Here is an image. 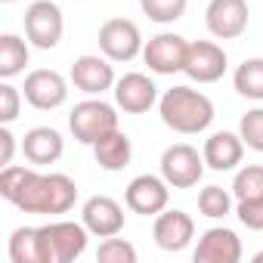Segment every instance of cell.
Here are the masks:
<instances>
[{
	"label": "cell",
	"instance_id": "obj_7",
	"mask_svg": "<svg viewBox=\"0 0 263 263\" xmlns=\"http://www.w3.org/2000/svg\"><path fill=\"white\" fill-rule=\"evenodd\" d=\"M171 201V183L155 174H140L127 183L124 204L140 217H158Z\"/></svg>",
	"mask_w": 263,
	"mask_h": 263
},
{
	"label": "cell",
	"instance_id": "obj_19",
	"mask_svg": "<svg viewBox=\"0 0 263 263\" xmlns=\"http://www.w3.org/2000/svg\"><path fill=\"white\" fill-rule=\"evenodd\" d=\"M65 152V140L56 127H31L22 137V155L25 161H31L34 167L44 164H56Z\"/></svg>",
	"mask_w": 263,
	"mask_h": 263
},
{
	"label": "cell",
	"instance_id": "obj_16",
	"mask_svg": "<svg viewBox=\"0 0 263 263\" xmlns=\"http://www.w3.org/2000/svg\"><path fill=\"white\" fill-rule=\"evenodd\" d=\"M192 257H195V263H238L241 260V238L226 226H211L201 232Z\"/></svg>",
	"mask_w": 263,
	"mask_h": 263
},
{
	"label": "cell",
	"instance_id": "obj_31",
	"mask_svg": "<svg viewBox=\"0 0 263 263\" xmlns=\"http://www.w3.org/2000/svg\"><path fill=\"white\" fill-rule=\"evenodd\" d=\"M13 155H16V137H13L10 124H4L0 127V167H10Z\"/></svg>",
	"mask_w": 263,
	"mask_h": 263
},
{
	"label": "cell",
	"instance_id": "obj_29",
	"mask_svg": "<svg viewBox=\"0 0 263 263\" xmlns=\"http://www.w3.org/2000/svg\"><path fill=\"white\" fill-rule=\"evenodd\" d=\"M22 96H25V93H22L19 87H13L10 81L0 84V121H4V124H13V121L19 118Z\"/></svg>",
	"mask_w": 263,
	"mask_h": 263
},
{
	"label": "cell",
	"instance_id": "obj_18",
	"mask_svg": "<svg viewBox=\"0 0 263 263\" xmlns=\"http://www.w3.org/2000/svg\"><path fill=\"white\" fill-rule=\"evenodd\" d=\"M245 140L238 137V134H232V130H217V134H211L208 140H204V149H201V155H204V164L211 167V171H235L238 164H241V158H245Z\"/></svg>",
	"mask_w": 263,
	"mask_h": 263
},
{
	"label": "cell",
	"instance_id": "obj_12",
	"mask_svg": "<svg viewBox=\"0 0 263 263\" xmlns=\"http://www.w3.org/2000/svg\"><path fill=\"white\" fill-rule=\"evenodd\" d=\"M158 102V87L143 71H127L115 81V105L127 115H146Z\"/></svg>",
	"mask_w": 263,
	"mask_h": 263
},
{
	"label": "cell",
	"instance_id": "obj_28",
	"mask_svg": "<svg viewBox=\"0 0 263 263\" xmlns=\"http://www.w3.org/2000/svg\"><path fill=\"white\" fill-rule=\"evenodd\" d=\"M238 137L251 152H263V108H251L238 121Z\"/></svg>",
	"mask_w": 263,
	"mask_h": 263
},
{
	"label": "cell",
	"instance_id": "obj_22",
	"mask_svg": "<svg viewBox=\"0 0 263 263\" xmlns=\"http://www.w3.org/2000/svg\"><path fill=\"white\" fill-rule=\"evenodd\" d=\"M31 41L7 31V34H0V78L4 81H13L16 74L25 71L28 59H31V50H28Z\"/></svg>",
	"mask_w": 263,
	"mask_h": 263
},
{
	"label": "cell",
	"instance_id": "obj_2",
	"mask_svg": "<svg viewBox=\"0 0 263 263\" xmlns=\"http://www.w3.org/2000/svg\"><path fill=\"white\" fill-rule=\"evenodd\" d=\"M158 111H161L164 127H171L174 134H183V137L201 134V130H208L211 121H214L211 96H204L201 90H192V87L167 90L158 99Z\"/></svg>",
	"mask_w": 263,
	"mask_h": 263
},
{
	"label": "cell",
	"instance_id": "obj_10",
	"mask_svg": "<svg viewBox=\"0 0 263 263\" xmlns=\"http://www.w3.org/2000/svg\"><path fill=\"white\" fill-rule=\"evenodd\" d=\"M226 50L214 41H192L189 44V53H186V65H183V74L192 78L195 84H214L226 74Z\"/></svg>",
	"mask_w": 263,
	"mask_h": 263
},
{
	"label": "cell",
	"instance_id": "obj_8",
	"mask_svg": "<svg viewBox=\"0 0 263 263\" xmlns=\"http://www.w3.org/2000/svg\"><path fill=\"white\" fill-rule=\"evenodd\" d=\"M186 53H189L186 37H180L174 31H161V34L149 37V44L143 47V62L155 74H177L186 65Z\"/></svg>",
	"mask_w": 263,
	"mask_h": 263
},
{
	"label": "cell",
	"instance_id": "obj_23",
	"mask_svg": "<svg viewBox=\"0 0 263 263\" xmlns=\"http://www.w3.org/2000/svg\"><path fill=\"white\" fill-rule=\"evenodd\" d=\"M232 84H235V93L245 96V99H254V102H263V59H245L235 74H232Z\"/></svg>",
	"mask_w": 263,
	"mask_h": 263
},
{
	"label": "cell",
	"instance_id": "obj_13",
	"mask_svg": "<svg viewBox=\"0 0 263 263\" xmlns=\"http://www.w3.org/2000/svg\"><path fill=\"white\" fill-rule=\"evenodd\" d=\"M44 232H47V241H50V260L53 263H74L87 251L90 229L84 226V220L81 223L56 220V223H47Z\"/></svg>",
	"mask_w": 263,
	"mask_h": 263
},
{
	"label": "cell",
	"instance_id": "obj_27",
	"mask_svg": "<svg viewBox=\"0 0 263 263\" xmlns=\"http://www.w3.org/2000/svg\"><path fill=\"white\" fill-rule=\"evenodd\" d=\"M96 260L99 263H137V248L127 238H102V245L96 248Z\"/></svg>",
	"mask_w": 263,
	"mask_h": 263
},
{
	"label": "cell",
	"instance_id": "obj_1",
	"mask_svg": "<svg viewBox=\"0 0 263 263\" xmlns=\"http://www.w3.org/2000/svg\"><path fill=\"white\" fill-rule=\"evenodd\" d=\"M0 195L25 214H68L78 201V186L68 174L10 164L0 171Z\"/></svg>",
	"mask_w": 263,
	"mask_h": 263
},
{
	"label": "cell",
	"instance_id": "obj_30",
	"mask_svg": "<svg viewBox=\"0 0 263 263\" xmlns=\"http://www.w3.org/2000/svg\"><path fill=\"white\" fill-rule=\"evenodd\" d=\"M235 217L241 226L254 229V232H263V198H245L235 204Z\"/></svg>",
	"mask_w": 263,
	"mask_h": 263
},
{
	"label": "cell",
	"instance_id": "obj_32",
	"mask_svg": "<svg viewBox=\"0 0 263 263\" xmlns=\"http://www.w3.org/2000/svg\"><path fill=\"white\" fill-rule=\"evenodd\" d=\"M254 263H263V251H260V254H254Z\"/></svg>",
	"mask_w": 263,
	"mask_h": 263
},
{
	"label": "cell",
	"instance_id": "obj_9",
	"mask_svg": "<svg viewBox=\"0 0 263 263\" xmlns=\"http://www.w3.org/2000/svg\"><path fill=\"white\" fill-rule=\"evenodd\" d=\"M251 19L248 0H211L204 10V25L217 41H235L245 34Z\"/></svg>",
	"mask_w": 263,
	"mask_h": 263
},
{
	"label": "cell",
	"instance_id": "obj_6",
	"mask_svg": "<svg viewBox=\"0 0 263 263\" xmlns=\"http://www.w3.org/2000/svg\"><path fill=\"white\" fill-rule=\"evenodd\" d=\"M62 31H65V19H62L59 4H53V0H34L25 10V37L31 41V47H37V50L59 47Z\"/></svg>",
	"mask_w": 263,
	"mask_h": 263
},
{
	"label": "cell",
	"instance_id": "obj_33",
	"mask_svg": "<svg viewBox=\"0 0 263 263\" xmlns=\"http://www.w3.org/2000/svg\"><path fill=\"white\" fill-rule=\"evenodd\" d=\"M4 4H16V0H4Z\"/></svg>",
	"mask_w": 263,
	"mask_h": 263
},
{
	"label": "cell",
	"instance_id": "obj_24",
	"mask_svg": "<svg viewBox=\"0 0 263 263\" xmlns=\"http://www.w3.org/2000/svg\"><path fill=\"white\" fill-rule=\"evenodd\" d=\"M198 214L208 220H223L232 214V195L223 186H204L198 192Z\"/></svg>",
	"mask_w": 263,
	"mask_h": 263
},
{
	"label": "cell",
	"instance_id": "obj_25",
	"mask_svg": "<svg viewBox=\"0 0 263 263\" xmlns=\"http://www.w3.org/2000/svg\"><path fill=\"white\" fill-rule=\"evenodd\" d=\"M232 195L235 201L263 198V164H245L232 180Z\"/></svg>",
	"mask_w": 263,
	"mask_h": 263
},
{
	"label": "cell",
	"instance_id": "obj_11",
	"mask_svg": "<svg viewBox=\"0 0 263 263\" xmlns=\"http://www.w3.org/2000/svg\"><path fill=\"white\" fill-rule=\"evenodd\" d=\"M22 93H25L28 105H34L41 111H53L68 99V81L53 68H34V71H28Z\"/></svg>",
	"mask_w": 263,
	"mask_h": 263
},
{
	"label": "cell",
	"instance_id": "obj_17",
	"mask_svg": "<svg viewBox=\"0 0 263 263\" xmlns=\"http://www.w3.org/2000/svg\"><path fill=\"white\" fill-rule=\"evenodd\" d=\"M81 220L90 229V235L108 238V235H118L124 229V208L115 198H108V195H93V198L84 201Z\"/></svg>",
	"mask_w": 263,
	"mask_h": 263
},
{
	"label": "cell",
	"instance_id": "obj_14",
	"mask_svg": "<svg viewBox=\"0 0 263 263\" xmlns=\"http://www.w3.org/2000/svg\"><path fill=\"white\" fill-rule=\"evenodd\" d=\"M115 68H111V59L108 56H78L74 65H71V84L87 93V96H102L105 90L115 87Z\"/></svg>",
	"mask_w": 263,
	"mask_h": 263
},
{
	"label": "cell",
	"instance_id": "obj_20",
	"mask_svg": "<svg viewBox=\"0 0 263 263\" xmlns=\"http://www.w3.org/2000/svg\"><path fill=\"white\" fill-rule=\"evenodd\" d=\"M10 260L13 263H53L44 226H19L10 235Z\"/></svg>",
	"mask_w": 263,
	"mask_h": 263
},
{
	"label": "cell",
	"instance_id": "obj_21",
	"mask_svg": "<svg viewBox=\"0 0 263 263\" xmlns=\"http://www.w3.org/2000/svg\"><path fill=\"white\" fill-rule=\"evenodd\" d=\"M93 158H96V164L102 171L118 174V171H124L130 164V158H134V143H130V137L118 127V130H111V134H105V137H99L93 143Z\"/></svg>",
	"mask_w": 263,
	"mask_h": 263
},
{
	"label": "cell",
	"instance_id": "obj_5",
	"mask_svg": "<svg viewBox=\"0 0 263 263\" xmlns=\"http://www.w3.org/2000/svg\"><path fill=\"white\" fill-rule=\"evenodd\" d=\"M143 34L137 28V22H130L124 16L105 19L99 28V50L102 56H108L111 62H130L143 53Z\"/></svg>",
	"mask_w": 263,
	"mask_h": 263
},
{
	"label": "cell",
	"instance_id": "obj_4",
	"mask_svg": "<svg viewBox=\"0 0 263 263\" xmlns=\"http://www.w3.org/2000/svg\"><path fill=\"white\" fill-rule=\"evenodd\" d=\"M204 155H198L195 146L189 143H177L167 146L161 155V177L171 183V189H192L201 183L204 177Z\"/></svg>",
	"mask_w": 263,
	"mask_h": 263
},
{
	"label": "cell",
	"instance_id": "obj_26",
	"mask_svg": "<svg viewBox=\"0 0 263 263\" xmlns=\"http://www.w3.org/2000/svg\"><path fill=\"white\" fill-rule=\"evenodd\" d=\"M186 7H189V0H140V10L158 25H171L183 19Z\"/></svg>",
	"mask_w": 263,
	"mask_h": 263
},
{
	"label": "cell",
	"instance_id": "obj_15",
	"mask_svg": "<svg viewBox=\"0 0 263 263\" xmlns=\"http://www.w3.org/2000/svg\"><path fill=\"white\" fill-rule=\"evenodd\" d=\"M152 238H155V245L161 248V251H171V254H177V251H183V248H189V241L195 238V223H192V217L186 214V211H161L158 217H155V226H152Z\"/></svg>",
	"mask_w": 263,
	"mask_h": 263
},
{
	"label": "cell",
	"instance_id": "obj_3",
	"mask_svg": "<svg viewBox=\"0 0 263 263\" xmlns=\"http://www.w3.org/2000/svg\"><path fill=\"white\" fill-rule=\"evenodd\" d=\"M68 127H71V134H74L78 143L93 146L99 137L118 130V111H115V105H108V102L90 96V99H84V102H78V105L71 108Z\"/></svg>",
	"mask_w": 263,
	"mask_h": 263
}]
</instances>
